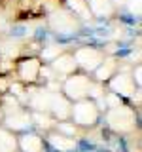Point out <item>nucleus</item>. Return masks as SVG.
I'll use <instances>...</instances> for the list:
<instances>
[{"mask_svg": "<svg viewBox=\"0 0 142 152\" xmlns=\"http://www.w3.org/2000/svg\"><path fill=\"white\" fill-rule=\"evenodd\" d=\"M70 107H72V101H68L61 91H53V93H51L49 114H51V118H53L55 122L70 120Z\"/></svg>", "mask_w": 142, "mask_h": 152, "instance_id": "9b49d317", "label": "nucleus"}, {"mask_svg": "<svg viewBox=\"0 0 142 152\" xmlns=\"http://www.w3.org/2000/svg\"><path fill=\"white\" fill-rule=\"evenodd\" d=\"M44 141H46V146H51L55 152H72V150H76V145H78L76 139L66 137V135H63V133H59L55 129L46 131Z\"/></svg>", "mask_w": 142, "mask_h": 152, "instance_id": "f8f14e48", "label": "nucleus"}, {"mask_svg": "<svg viewBox=\"0 0 142 152\" xmlns=\"http://www.w3.org/2000/svg\"><path fill=\"white\" fill-rule=\"evenodd\" d=\"M28 93V110L32 112H49V103H51V93L49 89L42 88L34 89V91H27Z\"/></svg>", "mask_w": 142, "mask_h": 152, "instance_id": "4468645a", "label": "nucleus"}, {"mask_svg": "<svg viewBox=\"0 0 142 152\" xmlns=\"http://www.w3.org/2000/svg\"><path fill=\"white\" fill-rule=\"evenodd\" d=\"M85 4H87V10L93 17H110L116 12L110 0H85Z\"/></svg>", "mask_w": 142, "mask_h": 152, "instance_id": "2eb2a0df", "label": "nucleus"}, {"mask_svg": "<svg viewBox=\"0 0 142 152\" xmlns=\"http://www.w3.org/2000/svg\"><path fill=\"white\" fill-rule=\"evenodd\" d=\"M104 120H106V126L110 127L114 133L117 135H125V133L135 131L136 126V114H135V107H129V104H121V107L116 108H108L104 110Z\"/></svg>", "mask_w": 142, "mask_h": 152, "instance_id": "f257e3e1", "label": "nucleus"}, {"mask_svg": "<svg viewBox=\"0 0 142 152\" xmlns=\"http://www.w3.org/2000/svg\"><path fill=\"white\" fill-rule=\"evenodd\" d=\"M0 126H4L6 129L13 131L15 135H19V133H23V131L32 129L30 110H28V108H19L17 112L6 114V116H2V122H0Z\"/></svg>", "mask_w": 142, "mask_h": 152, "instance_id": "6e6552de", "label": "nucleus"}, {"mask_svg": "<svg viewBox=\"0 0 142 152\" xmlns=\"http://www.w3.org/2000/svg\"><path fill=\"white\" fill-rule=\"evenodd\" d=\"M30 118H32V127H38V129L49 131L55 126V120L51 118L49 112H32L30 110Z\"/></svg>", "mask_w": 142, "mask_h": 152, "instance_id": "f3484780", "label": "nucleus"}, {"mask_svg": "<svg viewBox=\"0 0 142 152\" xmlns=\"http://www.w3.org/2000/svg\"><path fill=\"white\" fill-rule=\"evenodd\" d=\"M17 146L21 152H44L46 150V141L34 129L23 131L17 135Z\"/></svg>", "mask_w": 142, "mask_h": 152, "instance_id": "9d476101", "label": "nucleus"}, {"mask_svg": "<svg viewBox=\"0 0 142 152\" xmlns=\"http://www.w3.org/2000/svg\"><path fill=\"white\" fill-rule=\"evenodd\" d=\"M42 61L40 57H25V59H21L15 66V72H17V80L21 84H34L40 80V70H42Z\"/></svg>", "mask_w": 142, "mask_h": 152, "instance_id": "0eeeda50", "label": "nucleus"}, {"mask_svg": "<svg viewBox=\"0 0 142 152\" xmlns=\"http://www.w3.org/2000/svg\"><path fill=\"white\" fill-rule=\"evenodd\" d=\"M17 135L13 131L0 126V152H17Z\"/></svg>", "mask_w": 142, "mask_h": 152, "instance_id": "dca6fc26", "label": "nucleus"}, {"mask_svg": "<svg viewBox=\"0 0 142 152\" xmlns=\"http://www.w3.org/2000/svg\"><path fill=\"white\" fill-rule=\"evenodd\" d=\"M47 25L57 34H72V32L80 31L82 21L70 10H57V12H53L47 17Z\"/></svg>", "mask_w": 142, "mask_h": 152, "instance_id": "39448f33", "label": "nucleus"}, {"mask_svg": "<svg viewBox=\"0 0 142 152\" xmlns=\"http://www.w3.org/2000/svg\"><path fill=\"white\" fill-rule=\"evenodd\" d=\"M104 86L108 88V91L120 95L121 99H127V97H131L133 93L138 91V88H136L135 80H133V74L127 72V70H121V69L117 70V72L114 74Z\"/></svg>", "mask_w": 142, "mask_h": 152, "instance_id": "423d86ee", "label": "nucleus"}, {"mask_svg": "<svg viewBox=\"0 0 142 152\" xmlns=\"http://www.w3.org/2000/svg\"><path fill=\"white\" fill-rule=\"evenodd\" d=\"M120 70V59H116V57H104L102 63L97 66V69L91 72V78L95 82H101V84H106L108 80L112 78L114 74Z\"/></svg>", "mask_w": 142, "mask_h": 152, "instance_id": "ddd939ff", "label": "nucleus"}, {"mask_svg": "<svg viewBox=\"0 0 142 152\" xmlns=\"http://www.w3.org/2000/svg\"><path fill=\"white\" fill-rule=\"evenodd\" d=\"M47 66L51 69L55 80H59V78L64 80L66 76H70L72 72H76V70H80L78 65H76V61H74L72 51H63V53L57 55L51 63H47Z\"/></svg>", "mask_w": 142, "mask_h": 152, "instance_id": "1a4fd4ad", "label": "nucleus"}, {"mask_svg": "<svg viewBox=\"0 0 142 152\" xmlns=\"http://www.w3.org/2000/svg\"><path fill=\"white\" fill-rule=\"evenodd\" d=\"M110 2L114 4V8H121V6H125V2H127V0H110Z\"/></svg>", "mask_w": 142, "mask_h": 152, "instance_id": "aec40b11", "label": "nucleus"}, {"mask_svg": "<svg viewBox=\"0 0 142 152\" xmlns=\"http://www.w3.org/2000/svg\"><path fill=\"white\" fill-rule=\"evenodd\" d=\"M91 82H93L91 74L82 72V70H76V72H72L70 76H66L63 80V84H61V93L72 103L87 99V91H89Z\"/></svg>", "mask_w": 142, "mask_h": 152, "instance_id": "7ed1b4c3", "label": "nucleus"}, {"mask_svg": "<svg viewBox=\"0 0 142 152\" xmlns=\"http://www.w3.org/2000/svg\"><path fill=\"white\" fill-rule=\"evenodd\" d=\"M125 6H127V10H129L131 15L140 17V0H127Z\"/></svg>", "mask_w": 142, "mask_h": 152, "instance_id": "6ab92c4d", "label": "nucleus"}, {"mask_svg": "<svg viewBox=\"0 0 142 152\" xmlns=\"http://www.w3.org/2000/svg\"><path fill=\"white\" fill-rule=\"evenodd\" d=\"M102 118V112L99 110L97 103L91 99L74 101L70 107V122H74L80 129H91Z\"/></svg>", "mask_w": 142, "mask_h": 152, "instance_id": "f03ea898", "label": "nucleus"}, {"mask_svg": "<svg viewBox=\"0 0 142 152\" xmlns=\"http://www.w3.org/2000/svg\"><path fill=\"white\" fill-rule=\"evenodd\" d=\"M53 129L55 131H59V133H63V135L66 137H72V139H76V137H80V127L76 126L74 122H70V120H64V122H55V126H53Z\"/></svg>", "mask_w": 142, "mask_h": 152, "instance_id": "a211bd4d", "label": "nucleus"}, {"mask_svg": "<svg viewBox=\"0 0 142 152\" xmlns=\"http://www.w3.org/2000/svg\"><path fill=\"white\" fill-rule=\"evenodd\" d=\"M72 55H74V61H76V65H78V69L82 70V72L91 74L93 70L102 63V59L106 57V51H104L102 48L83 44V46L76 48L72 51Z\"/></svg>", "mask_w": 142, "mask_h": 152, "instance_id": "20e7f679", "label": "nucleus"}]
</instances>
